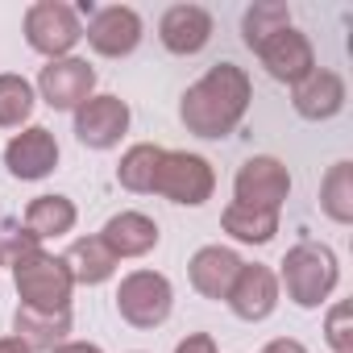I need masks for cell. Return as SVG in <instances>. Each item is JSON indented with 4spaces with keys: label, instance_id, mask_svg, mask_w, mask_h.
Listing matches in <instances>:
<instances>
[{
    "label": "cell",
    "instance_id": "5b68a950",
    "mask_svg": "<svg viewBox=\"0 0 353 353\" xmlns=\"http://www.w3.org/2000/svg\"><path fill=\"white\" fill-rule=\"evenodd\" d=\"M170 307H174V287L162 270H129L117 287V312L133 328L166 324Z\"/></svg>",
    "mask_w": 353,
    "mask_h": 353
},
{
    "label": "cell",
    "instance_id": "cb8c5ba5",
    "mask_svg": "<svg viewBox=\"0 0 353 353\" xmlns=\"http://www.w3.org/2000/svg\"><path fill=\"white\" fill-rule=\"evenodd\" d=\"M34 104H38V92L26 75L17 71L0 75V129H21L34 117Z\"/></svg>",
    "mask_w": 353,
    "mask_h": 353
},
{
    "label": "cell",
    "instance_id": "277c9868",
    "mask_svg": "<svg viewBox=\"0 0 353 353\" xmlns=\"http://www.w3.org/2000/svg\"><path fill=\"white\" fill-rule=\"evenodd\" d=\"M154 196L183 204V208H200L212 200L216 192V170L204 154H188V150H162L158 174H154Z\"/></svg>",
    "mask_w": 353,
    "mask_h": 353
},
{
    "label": "cell",
    "instance_id": "484cf974",
    "mask_svg": "<svg viewBox=\"0 0 353 353\" xmlns=\"http://www.w3.org/2000/svg\"><path fill=\"white\" fill-rule=\"evenodd\" d=\"M324 341L332 353H353V307L349 299H336L324 316Z\"/></svg>",
    "mask_w": 353,
    "mask_h": 353
},
{
    "label": "cell",
    "instance_id": "d4e9b609",
    "mask_svg": "<svg viewBox=\"0 0 353 353\" xmlns=\"http://www.w3.org/2000/svg\"><path fill=\"white\" fill-rule=\"evenodd\" d=\"M287 26H291V9L279 5V0L250 5L245 17H241V34H245V46H250V50H258L270 34H279V30H287Z\"/></svg>",
    "mask_w": 353,
    "mask_h": 353
},
{
    "label": "cell",
    "instance_id": "52a82bcc",
    "mask_svg": "<svg viewBox=\"0 0 353 353\" xmlns=\"http://www.w3.org/2000/svg\"><path fill=\"white\" fill-rule=\"evenodd\" d=\"M233 196L237 204H250V208H266V212H279L283 200L291 196V174L279 158L270 154H254L237 166V179H233Z\"/></svg>",
    "mask_w": 353,
    "mask_h": 353
},
{
    "label": "cell",
    "instance_id": "5bb4252c",
    "mask_svg": "<svg viewBox=\"0 0 353 353\" xmlns=\"http://www.w3.org/2000/svg\"><path fill=\"white\" fill-rule=\"evenodd\" d=\"M158 42L170 54H200L212 42V13L200 5H170L158 21Z\"/></svg>",
    "mask_w": 353,
    "mask_h": 353
},
{
    "label": "cell",
    "instance_id": "d6986e66",
    "mask_svg": "<svg viewBox=\"0 0 353 353\" xmlns=\"http://www.w3.org/2000/svg\"><path fill=\"white\" fill-rule=\"evenodd\" d=\"M75 221H79V208H75L71 196H38L26 208V233L38 245L50 241V237H67L75 229Z\"/></svg>",
    "mask_w": 353,
    "mask_h": 353
},
{
    "label": "cell",
    "instance_id": "3957f363",
    "mask_svg": "<svg viewBox=\"0 0 353 353\" xmlns=\"http://www.w3.org/2000/svg\"><path fill=\"white\" fill-rule=\"evenodd\" d=\"M9 266H13V283H17L21 307H34V312H71L75 279H71V270H67L63 258H54V254H46L38 245V250L17 254Z\"/></svg>",
    "mask_w": 353,
    "mask_h": 353
},
{
    "label": "cell",
    "instance_id": "ba28073f",
    "mask_svg": "<svg viewBox=\"0 0 353 353\" xmlns=\"http://www.w3.org/2000/svg\"><path fill=\"white\" fill-rule=\"evenodd\" d=\"M96 92V71L88 67V59H50L38 71V96L54 108V112H75L88 96Z\"/></svg>",
    "mask_w": 353,
    "mask_h": 353
},
{
    "label": "cell",
    "instance_id": "9c48e42d",
    "mask_svg": "<svg viewBox=\"0 0 353 353\" xmlns=\"http://www.w3.org/2000/svg\"><path fill=\"white\" fill-rule=\"evenodd\" d=\"M129 121L133 112L121 96H88L75 108V137L88 150H112L129 133Z\"/></svg>",
    "mask_w": 353,
    "mask_h": 353
},
{
    "label": "cell",
    "instance_id": "83f0119b",
    "mask_svg": "<svg viewBox=\"0 0 353 353\" xmlns=\"http://www.w3.org/2000/svg\"><path fill=\"white\" fill-rule=\"evenodd\" d=\"M50 353H104V349L92 345V341H63V345H54Z\"/></svg>",
    "mask_w": 353,
    "mask_h": 353
},
{
    "label": "cell",
    "instance_id": "4fadbf2b",
    "mask_svg": "<svg viewBox=\"0 0 353 353\" xmlns=\"http://www.w3.org/2000/svg\"><path fill=\"white\" fill-rule=\"evenodd\" d=\"M225 303H229L233 316L245 320V324L266 320V316L279 307V274H274L270 266H262V262H241V270H237V279H233Z\"/></svg>",
    "mask_w": 353,
    "mask_h": 353
},
{
    "label": "cell",
    "instance_id": "6da1fadb",
    "mask_svg": "<svg viewBox=\"0 0 353 353\" xmlns=\"http://www.w3.org/2000/svg\"><path fill=\"white\" fill-rule=\"evenodd\" d=\"M250 100H254V83H250L245 67L216 63V67H208V75H200L183 92L179 121L188 125V133H196L204 141H221L241 125V117L250 112Z\"/></svg>",
    "mask_w": 353,
    "mask_h": 353
},
{
    "label": "cell",
    "instance_id": "2e32d148",
    "mask_svg": "<svg viewBox=\"0 0 353 353\" xmlns=\"http://www.w3.org/2000/svg\"><path fill=\"white\" fill-rule=\"evenodd\" d=\"M241 270V254L229 245H204L188 262V279L204 299H229V287Z\"/></svg>",
    "mask_w": 353,
    "mask_h": 353
},
{
    "label": "cell",
    "instance_id": "30bf717a",
    "mask_svg": "<svg viewBox=\"0 0 353 353\" xmlns=\"http://www.w3.org/2000/svg\"><path fill=\"white\" fill-rule=\"evenodd\" d=\"M141 34H145V26H141L137 9H129V5H104V9H96L92 21H88V30H83L88 46L96 54H104V59L133 54L141 46Z\"/></svg>",
    "mask_w": 353,
    "mask_h": 353
},
{
    "label": "cell",
    "instance_id": "8992f818",
    "mask_svg": "<svg viewBox=\"0 0 353 353\" xmlns=\"http://www.w3.org/2000/svg\"><path fill=\"white\" fill-rule=\"evenodd\" d=\"M83 38V26H79V13L63 0H38V5L26 9V42L30 50L46 54L50 59H67Z\"/></svg>",
    "mask_w": 353,
    "mask_h": 353
},
{
    "label": "cell",
    "instance_id": "9a60e30c",
    "mask_svg": "<svg viewBox=\"0 0 353 353\" xmlns=\"http://www.w3.org/2000/svg\"><path fill=\"white\" fill-rule=\"evenodd\" d=\"M291 104L303 121H332L345 108V79L328 67H316L307 79L291 88Z\"/></svg>",
    "mask_w": 353,
    "mask_h": 353
},
{
    "label": "cell",
    "instance_id": "4316f807",
    "mask_svg": "<svg viewBox=\"0 0 353 353\" xmlns=\"http://www.w3.org/2000/svg\"><path fill=\"white\" fill-rule=\"evenodd\" d=\"M174 353H221V349H216V341L208 332H188L179 345H174Z\"/></svg>",
    "mask_w": 353,
    "mask_h": 353
},
{
    "label": "cell",
    "instance_id": "7a4b0ae2",
    "mask_svg": "<svg viewBox=\"0 0 353 353\" xmlns=\"http://www.w3.org/2000/svg\"><path fill=\"white\" fill-rule=\"evenodd\" d=\"M279 287H287V299L295 307H320L341 283V262L324 241H299L279 262Z\"/></svg>",
    "mask_w": 353,
    "mask_h": 353
},
{
    "label": "cell",
    "instance_id": "ac0fdd59",
    "mask_svg": "<svg viewBox=\"0 0 353 353\" xmlns=\"http://www.w3.org/2000/svg\"><path fill=\"white\" fill-rule=\"evenodd\" d=\"M67 332H71V312H34V307L13 312V336L30 353H50L54 345L67 341Z\"/></svg>",
    "mask_w": 353,
    "mask_h": 353
},
{
    "label": "cell",
    "instance_id": "f546056e",
    "mask_svg": "<svg viewBox=\"0 0 353 353\" xmlns=\"http://www.w3.org/2000/svg\"><path fill=\"white\" fill-rule=\"evenodd\" d=\"M0 353H30L17 336H0Z\"/></svg>",
    "mask_w": 353,
    "mask_h": 353
},
{
    "label": "cell",
    "instance_id": "7c38bea8",
    "mask_svg": "<svg viewBox=\"0 0 353 353\" xmlns=\"http://www.w3.org/2000/svg\"><path fill=\"white\" fill-rule=\"evenodd\" d=\"M254 54L262 59V67H266V75H270V79L291 83V88L316 71V50H312L307 34H299L295 26H287V30L270 34Z\"/></svg>",
    "mask_w": 353,
    "mask_h": 353
},
{
    "label": "cell",
    "instance_id": "7402d4cb",
    "mask_svg": "<svg viewBox=\"0 0 353 353\" xmlns=\"http://www.w3.org/2000/svg\"><path fill=\"white\" fill-rule=\"evenodd\" d=\"M158 162H162V145L154 141H137L121 154L117 162V183L125 192H137V196H150L154 188V174H158Z\"/></svg>",
    "mask_w": 353,
    "mask_h": 353
},
{
    "label": "cell",
    "instance_id": "e0dca14e",
    "mask_svg": "<svg viewBox=\"0 0 353 353\" xmlns=\"http://www.w3.org/2000/svg\"><path fill=\"white\" fill-rule=\"evenodd\" d=\"M158 221L154 216H145V212H117V216H108L104 221V229H100V241L112 250V258L121 262V258H145L154 245H158Z\"/></svg>",
    "mask_w": 353,
    "mask_h": 353
},
{
    "label": "cell",
    "instance_id": "603a6c76",
    "mask_svg": "<svg viewBox=\"0 0 353 353\" xmlns=\"http://www.w3.org/2000/svg\"><path fill=\"white\" fill-rule=\"evenodd\" d=\"M320 208L336 225H353V162H332L320 183Z\"/></svg>",
    "mask_w": 353,
    "mask_h": 353
},
{
    "label": "cell",
    "instance_id": "ffe728a7",
    "mask_svg": "<svg viewBox=\"0 0 353 353\" xmlns=\"http://www.w3.org/2000/svg\"><path fill=\"white\" fill-rule=\"evenodd\" d=\"M63 262H67L71 279L83 283V287H100V283H108V279L117 274V258H112V250L100 241V233L71 241V250H67Z\"/></svg>",
    "mask_w": 353,
    "mask_h": 353
},
{
    "label": "cell",
    "instance_id": "44dd1931",
    "mask_svg": "<svg viewBox=\"0 0 353 353\" xmlns=\"http://www.w3.org/2000/svg\"><path fill=\"white\" fill-rule=\"evenodd\" d=\"M221 229L233 237V241H245V245H266L274 241L279 233V212H266V208H250V204H229L221 212Z\"/></svg>",
    "mask_w": 353,
    "mask_h": 353
},
{
    "label": "cell",
    "instance_id": "f1b7e54d",
    "mask_svg": "<svg viewBox=\"0 0 353 353\" xmlns=\"http://www.w3.org/2000/svg\"><path fill=\"white\" fill-rule=\"evenodd\" d=\"M262 353H307V349H303V345H299L295 336H279V341H270V345H266Z\"/></svg>",
    "mask_w": 353,
    "mask_h": 353
},
{
    "label": "cell",
    "instance_id": "8fae6325",
    "mask_svg": "<svg viewBox=\"0 0 353 353\" xmlns=\"http://www.w3.org/2000/svg\"><path fill=\"white\" fill-rule=\"evenodd\" d=\"M5 166H9L13 179H21V183L46 179V174L59 166V141H54V133H50L46 125H26L21 133L9 137V145H5Z\"/></svg>",
    "mask_w": 353,
    "mask_h": 353
}]
</instances>
